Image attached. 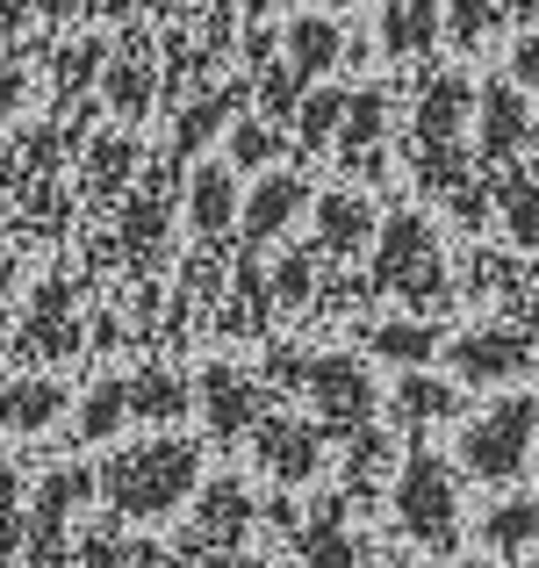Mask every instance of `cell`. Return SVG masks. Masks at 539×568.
<instances>
[{
    "instance_id": "1",
    "label": "cell",
    "mask_w": 539,
    "mask_h": 568,
    "mask_svg": "<svg viewBox=\"0 0 539 568\" xmlns=\"http://www.w3.org/2000/svg\"><path fill=\"white\" fill-rule=\"evenodd\" d=\"M194 475H202V460H194V446H180V439L130 446V454H115L109 468H101V497H109L123 518H166L194 489Z\"/></svg>"
},
{
    "instance_id": "2",
    "label": "cell",
    "mask_w": 539,
    "mask_h": 568,
    "mask_svg": "<svg viewBox=\"0 0 539 568\" xmlns=\"http://www.w3.org/2000/svg\"><path fill=\"white\" fill-rule=\"evenodd\" d=\"M374 288L382 295H403L417 317H439L446 310V252L431 237L425 216H388L382 223V260H374Z\"/></svg>"
},
{
    "instance_id": "3",
    "label": "cell",
    "mask_w": 539,
    "mask_h": 568,
    "mask_svg": "<svg viewBox=\"0 0 539 568\" xmlns=\"http://www.w3.org/2000/svg\"><path fill=\"white\" fill-rule=\"evenodd\" d=\"M532 446H539V403L532 396H504L489 410H475L460 425V468L475 483H511V475L532 468Z\"/></svg>"
},
{
    "instance_id": "4",
    "label": "cell",
    "mask_w": 539,
    "mask_h": 568,
    "mask_svg": "<svg viewBox=\"0 0 539 568\" xmlns=\"http://www.w3.org/2000/svg\"><path fill=\"white\" fill-rule=\"evenodd\" d=\"M396 526L410 532L417 547H454L460 540V489L454 468L439 454H410L396 475Z\"/></svg>"
},
{
    "instance_id": "5",
    "label": "cell",
    "mask_w": 539,
    "mask_h": 568,
    "mask_svg": "<svg viewBox=\"0 0 539 568\" xmlns=\"http://www.w3.org/2000/svg\"><path fill=\"white\" fill-rule=\"evenodd\" d=\"M446 361H454L460 382L497 388V382L526 375V367L539 361V353H532V324H518V317H511V324H482V332H468L454 353H446Z\"/></svg>"
},
{
    "instance_id": "6",
    "label": "cell",
    "mask_w": 539,
    "mask_h": 568,
    "mask_svg": "<svg viewBox=\"0 0 539 568\" xmlns=\"http://www.w3.org/2000/svg\"><path fill=\"white\" fill-rule=\"evenodd\" d=\"M475 166H504L511 173V159L532 144V115H526V87H504V80H489L482 87V101H475Z\"/></svg>"
},
{
    "instance_id": "7",
    "label": "cell",
    "mask_w": 539,
    "mask_h": 568,
    "mask_svg": "<svg viewBox=\"0 0 539 568\" xmlns=\"http://www.w3.org/2000/svg\"><path fill=\"white\" fill-rule=\"evenodd\" d=\"M281 375L303 382L309 396H317V410L332 417V432H359V425H367L374 388H367V375H359L353 361H281Z\"/></svg>"
},
{
    "instance_id": "8",
    "label": "cell",
    "mask_w": 539,
    "mask_h": 568,
    "mask_svg": "<svg viewBox=\"0 0 539 568\" xmlns=\"http://www.w3.org/2000/svg\"><path fill=\"white\" fill-rule=\"evenodd\" d=\"M446 417H460V388L446 382V375H403L396 382V396H388V425H403V432H431V425H446Z\"/></svg>"
},
{
    "instance_id": "9",
    "label": "cell",
    "mask_w": 539,
    "mask_h": 568,
    "mask_svg": "<svg viewBox=\"0 0 539 568\" xmlns=\"http://www.w3.org/2000/svg\"><path fill=\"white\" fill-rule=\"evenodd\" d=\"M202 396H209V425H216V439H237L252 417H266V396L245 375H231V367H209Z\"/></svg>"
},
{
    "instance_id": "10",
    "label": "cell",
    "mask_w": 539,
    "mask_h": 568,
    "mask_svg": "<svg viewBox=\"0 0 539 568\" xmlns=\"http://www.w3.org/2000/svg\"><path fill=\"white\" fill-rule=\"evenodd\" d=\"M482 547L497 555H532L539 547V497H497L482 511Z\"/></svg>"
},
{
    "instance_id": "11",
    "label": "cell",
    "mask_w": 539,
    "mask_h": 568,
    "mask_svg": "<svg viewBox=\"0 0 539 568\" xmlns=\"http://www.w3.org/2000/svg\"><path fill=\"white\" fill-rule=\"evenodd\" d=\"M309 202V187H303V173H274L260 194H252V209H245V231H252V245H266V237H281L295 223V209Z\"/></svg>"
},
{
    "instance_id": "12",
    "label": "cell",
    "mask_w": 539,
    "mask_h": 568,
    "mask_svg": "<svg viewBox=\"0 0 539 568\" xmlns=\"http://www.w3.org/2000/svg\"><path fill=\"white\" fill-rule=\"evenodd\" d=\"M260 454H266V468H274L281 483H303V475H317L324 446H317V432H309V425H281V417H274V425L260 432Z\"/></svg>"
},
{
    "instance_id": "13",
    "label": "cell",
    "mask_w": 539,
    "mask_h": 568,
    "mask_svg": "<svg viewBox=\"0 0 539 568\" xmlns=\"http://www.w3.org/2000/svg\"><path fill=\"white\" fill-rule=\"evenodd\" d=\"M367 231H374V209L359 202V194H324L317 202V252L338 260V252H353Z\"/></svg>"
},
{
    "instance_id": "14",
    "label": "cell",
    "mask_w": 539,
    "mask_h": 568,
    "mask_svg": "<svg viewBox=\"0 0 539 568\" xmlns=\"http://www.w3.org/2000/svg\"><path fill=\"white\" fill-rule=\"evenodd\" d=\"M295 540H303V561H309V568H353V561H359V547L346 540V518H338V504H324L317 518H303V532H295Z\"/></svg>"
},
{
    "instance_id": "15",
    "label": "cell",
    "mask_w": 539,
    "mask_h": 568,
    "mask_svg": "<svg viewBox=\"0 0 539 568\" xmlns=\"http://www.w3.org/2000/svg\"><path fill=\"white\" fill-rule=\"evenodd\" d=\"M245 489H237V483H216V489H209V497H202V526H194V540H202V547H216V555H231V540H237V532H245Z\"/></svg>"
},
{
    "instance_id": "16",
    "label": "cell",
    "mask_w": 539,
    "mask_h": 568,
    "mask_svg": "<svg viewBox=\"0 0 539 568\" xmlns=\"http://www.w3.org/2000/svg\"><path fill=\"white\" fill-rule=\"evenodd\" d=\"M382 130H388V94H359L346 109V123H338V144H346L353 166H374V152H382Z\"/></svg>"
},
{
    "instance_id": "17",
    "label": "cell",
    "mask_w": 539,
    "mask_h": 568,
    "mask_svg": "<svg viewBox=\"0 0 539 568\" xmlns=\"http://www.w3.org/2000/svg\"><path fill=\"white\" fill-rule=\"evenodd\" d=\"M504 14H511V0H446V37H454L460 51H482L504 29Z\"/></svg>"
},
{
    "instance_id": "18",
    "label": "cell",
    "mask_w": 539,
    "mask_h": 568,
    "mask_svg": "<svg viewBox=\"0 0 539 568\" xmlns=\"http://www.w3.org/2000/svg\"><path fill=\"white\" fill-rule=\"evenodd\" d=\"M382 361H403V367H425L431 361V346H439V324L431 317H417V324H374V338H367Z\"/></svg>"
},
{
    "instance_id": "19",
    "label": "cell",
    "mask_w": 539,
    "mask_h": 568,
    "mask_svg": "<svg viewBox=\"0 0 539 568\" xmlns=\"http://www.w3.org/2000/svg\"><path fill=\"white\" fill-rule=\"evenodd\" d=\"M231 209H237V187H231V173H223V166L194 173V231H209V237H216L223 223H231Z\"/></svg>"
},
{
    "instance_id": "20",
    "label": "cell",
    "mask_w": 539,
    "mask_h": 568,
    "mask_svg": "<svg viewBox=\"0 0 539 568\" xmlns=\"http://www.w3.org/2000/svg\"><path fill=\"white\" fill-rule=\"evenodd\" d=\"M288 51H295V80H309V72H324V65L338 58V29L309 14V22H295V29H288Z\"/></svg>"
},
{
    "instance_id": "21",
    "label": "cell",
    "mask_w": 539,
    "mask_h": 568,
    "mask_svg": "<svg viewBox=\"0 0 539 568\" xmlns=\"http://www.w3.org/2000/svg\"><path fill=\"white\" fill-rule=\"evenodd\" d=\"M180 410H187L180 375H138L130 382V417H180Z\"/></svg>"
},
{
    "instance_id": "22",
    "label": "cell",
    "mask_w": 539,
    "mask_h": 568,
    "mask_svg": "<svg viewBox=\"0 0 539 568\" xmlns=\"http://www.w3.org/2000/svg\"><path fill=\"white\" fill-rule=\"evenodd\" d=\"M123 417H130V382H109V388H94V396H87L80 432H87V439H101V432H115Z\"/></svg>"
},
{
    "instance_id": "23",
    "label": "cell",
    "mask_w": 539,
    "mask_h": 568,
    "mask_svg": "<svg viewBox=\"0 0 539 568\" xmlns=\"http://www.w3.org/2000/svg\"><path fill=\"white\" fill-rule=\"evenodd\" d=\"M0 403H8V410H0V425H43V417L58 410V388L51 382H43V388L29 382V388H8Z\"/></svg>"
},
{
    "instance_id": "24",
    "label": "cell",
    "mask_w": 539,
    "mask_h": 568,
    "mask_svg": "<svg viewBox=\"0 0 539 568\" xmlns=\"http://www.w3.org/2000/svg\"><path fill=\"white\" fill-rule=\"evenodd\" d=\"M338 123H346V94H317V101L303 109V138H309V144L338 138Z\"/></svg>"
},
{
    "instance_id": "25",
    "label": "cell",
    "mask_w": 539,
    "mask_h": 568,
    "mask_svg": "<svg viewBox=\"0 0 539 568\" xmlns=\"http://www.w3.org/2000/svg\"><path fill=\"white\" fill-rule=\"evenodd\" d=\"M511 80L526 87V94H539V29H532V37H518V51H511Z\"/></svg>"
},
{
    "instance_id": "26",
    "label": "cell",
    "mask_w": 539,
    "mask_h": 568,
    "mask_svg": "<svg viewBox=\"0 0 539 568\" xmlns=\"http://www.w3.org/2000/svg\"><path fill=\"white\" fill-rule=\"evenodd\" d=\"M266 152H274L266 123H245V130H237V159H245V166H252V159H266Z\"/></svg>"
},
{
    "instance_id": "27",
    "label": "cell",
    "mask_w": 539,
    "mask_h": 568,
    "mask_svg": "<svg viewBox=\"0 0 539 568\" xmlns=\"http://www.w3.org/2000/svg\"><path fill=\"white\" fill-rule=\"evenodd\" d=\"M8 497H14V483L0 475V555H8V540H14V518H8Z\"/></svg>"
},
{
    "instance_id": "28",
    "label": "cell",
    "mask_w": 539,
    "mask_h": 568,
    "mask_svg": "<svg viewBox=\"0 0 539 568\" xmlns=\"http://www.w3.org/2000/svg\"><path fill=\"white\" fill-rule=\"evenodd\" d=\"M8 274H14V260H8V252H0V295H8Z\"/></svg>"
},
{
    "instance_id": "29",
    "label": "cell",
    "mask_w": 539,
    "mask_h": 568,
    "mask_svg": "<svg viewBox=\"0 0 539 568\" xmlns=\"http://www.w3.org/2000/svg\"><path fill=\"white\" fill-rule=\"evenodd\" d=\"M511 8H518V14H539V0H511Z\"/></svg>"
},
{
    "instance_id": "30",
    "label": "cell",
    "mask_w": 539,
    "mask_h": 568,
    "mask_svg": "<svg viewBox=\"0 0 539 568\" xmlns=\"http://www.w3.org/2000/svg\"><path fill=\"white\" fill-rule=\"evenodd\" d=\"M388 568H417V561H388Z\"/></svg>"
},
{
    "instance_id": "31",
    "label": "cell",
    "mask_w": 539,
    "mask_h": 568,
    "mask_svg": "<svg viewBox=\"0 0 539 568\" xmlns=\"http://www.w3.org/2000/svg\"><path fill=\"white\" fill-rule=\"evenodd\" d=\"M460 568H482V561H460Z\"/></svg>"
},
{
    "instance_id": "32",
    "label": "cell",
    "mask_w": 539,
    "mask_h": 568,
    "mask_svg": "<svg viewBox=\"0 0 539 568\" xmlns=\"http://www.w3.org/2000/svg\"><path fill=\"white\" fill-rule=\"evenodd\" d=\"M166 568H187V561H166Z\"/></svg>"
},
{
    "instance_id": "33",
    "label": "cell",
    "mask_w": 539,
    "mask_h": 568,
    "mask_svg": "<svg viewBox=\"0 0 539 568\" xmlns=\"http://www.w3.org/2000/svg\"><path fill=\"white\" fill-rule=\"evenodd\" d=\"M332 8H346V0H332Z\"/></svg>"
},
{
    "instance_id": "34",
    "label": "cell",
    "mask_w": 539,
    "mask_h": 568,
    "mask_svg": "<svg viewBox=\"0 0 539 568\" xmlns=\"http://www.w3.org/2000/svg\"><path fill=\"white\" fill-rule=\"evenodd\" d=\"M252 568H260V561H252Z\"/></svg>"
}]
</instances>
